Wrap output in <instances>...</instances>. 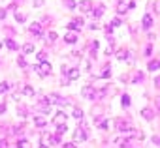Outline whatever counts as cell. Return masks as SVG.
Here are the masks:
<instances>
[{
	"instance_id": "cell-1",
	"label": "cell",
	"mask_w": 160,
	"mask_h": 148,
	"mask_svg": "<svg viewBox=\"0 0 160 148\" xmlns=\"http://www.w3.org/2000/svg\"><path fill=\"white\" fill-rule=\"evenodd\" d=\"M34 69H36V73H38L40 77H47V75L51 73V69H53V67H51V62L43 60V62L36 64V67H34Z\"/></svg>"
},
{
	"instance_id": "cell-2",
	"label": "cell",
	"mask_w": 160,
	"mask_h": 148,
	"mask_svg": "<svg viewBox=\"0 0 160 148\" xmlns=\"http://www.w3.org/2000/svg\"><path fill=\"white\" fill-rule=\"evenodd\" d=\"M66 120H68V116H66V112H62V111H59L53 116V124L55 126H60V124H66Z\"/></svg>"
},
{
	"instance_id": "cell-3",
	"label": "cell",
	"mask_w": 160,
	"mask_h": 148,
	"mask_svg": "<svg viewBox=\"0 0 160 148\" xmlns=\"http://www.w3.org/2000/svg\"><path fill=\"white\" fill-rule=\"evenodd\" d=\"M141 118H145L147 122H151L153 118H155V111H153V107H143L141 109Z\"/></svg>"
},
{
	"instance_id": "cell-4",
	"label": "cell",
	"mask_w": 160,
	"mask_h": 148,
	"mask_svg": "<svg viewBox=\"0 0 160 148\" xmlns=\"http://www.w3.org/2000/svg\"><path fill=\"white\" fill-rule=\"evenodd\" d=\"M73 139L77 141V143H79V141H85V139H87V131L81 130V128H77V130H75V133H73Z\"/></svg>"
},
{
	"instance_id": "cell-5",
	"label": "cell",
	"mask_w": 160,
	"mask_h": 148,
	"mask_svg": "<svg viewBox=\"0 0 160 148\" xmlns=\"http://www.w3.org/2000/svg\"><path fill=\"white\" fill-rule=\"evenodd\" d=\"M79 9H81V11H91L92 9V0H81V2H79Z\"/></svg>"
},
{
	"instance_id": "cell-6",
	"label": "cell",
	"mask_w": 160,
	"mask_h": 148,
	"mask_svg": "<svg viewBox=\"0 0 160 148\" xmlns=\"http://www.w3.org/2000/svg\"><path fill=\"white\" fill-rule=\"evenodd\" d=\"M30 32L34 36H41V24L40 22H32L30 24Z\"/></svg>"
},
{
	"instance_id": "cell-7",
	"label": "cell",
	"mask_w": 160,
	"mask_h": 148,
	"mask_svg": "<svg viewBox=\"0 0 160 148\" xmlns=\"http://www.w3.org/2000/svg\"><path fill=\"white\" fill-rule=\"evenodd\" d=\"M151 26H153V17H151V15H145V17H143V28L149 30Z\"/></svg>"
},
{
	"instance_id": "cell-8",
	"label": "cell",
	"mask_w": 160,
	"mask_h": 148,
	"mask_svg": "<svg viewBox=\"0 0 160 148\" xmlns=\"http://www.w3.org/2000/svg\"><path fill=\"white\" fill-rule=\"evenodd\" d=\"M104 11H105V6H104V4H100L98 8L94 9V19H100L102 15H104Z\"/></svg>"
},
{
	"instance_id": "cell-9",
	"label": "cell",
	"mask_w": 160,
	"mask_h": 148,
	"mask_svg": "<svg viewBox=\"0 0 160 148\" xmlns=\"http://www.w3.org/2000/svg\"><path fill=\"white\" fill-rule=\"evenodd\" d=\"M34 124H36V128H43L47 122H45V118H43V116H34Z\"/></svg>"
},
{
	"instance_id": "cell-10",
	"label": "cell",
	"mask_w": 160,
	"mask_h": 148,
	"mask_svg": "<svg viewBox=\"0 0 160 148\" xmlns=\"http://www.w3.org/2000/svg\"><path fill=\"white\" fill-rule=\"evenodd\" d=\"M49 101H55V103H59V105H66V103H68L66 99L59 98V96H49Z\"/></svg>"
},
{
	"instance_id": "cell-11",
	"label": "cell",
	"mask_w": 160,
	"mask_h": 148,
	"mask_svg": "<svg viewBox=\"0 0 160 148\" xmlns=\"http://www.w3.org/2000/svg\"><path fill=\"white\" fill-rule=\"evenodd\" d=\"M66 73H68V77H70V79H72V81H73V79H77V77H79V69H77V67H73V69H68V71H66Z\"/></svg>"
},
{
	"instance_id": "cell-12",
	"label": "cell",
	"mask_w": 160,
	"mask_h": 148,
	"mask_svg": "<svg viewBox=\"0 0 160 148\" xmlns=\"http://www.w3.org/2000/svg\"><path fill=\"white\" fill-rule=\"evenodd\" d=\"M92 92H94V90L91 88V86H85V88H83V96H85V98H94V94H92Z\"/></svg>"
},
{
	"instance_id": "cell-13",
	"label": "cell",
	"mask_w": 160,
	"mask_h": 148,
	"mask_svg": "<svg viewBox=\"0 0 160 148\" xmlns=\"http://www.w3.org/2000/svg\"><path fill=\"white\" fill-rule=\"evenodd\" d=\"M64 41H66V43H75V41H77V36H75V34H66V36H64Z\"/></svg>"
},
{
	"instance_id": "cell-14",
	"label": "cell",
	"mask_w": 160,
	"mask_h": 148,
	"mask_svg": "<svg viewBox=\"0 0 160 148\" xmlns=\"http://www.w3.org/2000/svg\"><path fill=\"white\" fill-rule=\"evenodd\" d=\"M4 43H6V47H8V49H11V51H17V49H19V47H17V43H15L13 40H6Z\"/></svg>"
},
{
	"instance_id": "cell-15",
	"label": "cell",
	"mask_w": 160,
	"mask_h": 148,
	"mask_svg": "<svg viewBox=\"0 0 160 148\" xmlns=\"http://www.w3.org/2000/svg\"><path fill=\"white\" fill-rule=\"evenodd\" d=\"M79 26H83V19H75L73 22H70V28H72V30H75V28H79Z\"/></svg>"
},
{
	"instance_id": "cell-16",
	"label": "cell",
	"mask_w": 160,
	"mask_h": 148,
	"mask_svg": "<svg viewBox=\"0 0 160 148\" xmlns=\"http://www.w3.org/2000/svg\"><path fill=\"white\" fill-rule=\"evenodd\" d=\"M126 9H128V6L124 4V2H119V4H117V13H126Z\"/></svg>"
},
{
	"instance_id": "cell-17",
	"label": "cell",
	"mask_w": 160,
	"mask_h": 148,
	"mask_svg": "<svg viewBox=\"0 0 160 148\" xmlns=\"http://www.w3.org/2000/svg\"><path fill=\"white\" fill-rule=\"evenodd\" d=\"M156 69H160V62L158 60H153V62L149 64V71H156Z\"/></svg>"
},
{
	"instance_id": "cell-18",
	"label": "cell",
	"mask_w": 160,
	"mask_h": 148,
	"mask_svg": "<svg viewBox=\"0 0 160 148\" xmlns=\"http://www.w3.org/2000/svg\"><path fill=\"white\" fill-rule=\"evenodd\" d=\"M23 53H25V54H30V53H34V45H32V43H25V47H23Z\"/></svg>"
},
{
	"instance_id": "cell-19",
	"label": "cell",
	"mask_w": 160,
	"mask_h": 148,
	"mask_svg": "<svg viewBox=\"0 0 160 148\" xmlns=\"http://www.w3.org/2000/svg\"><path fill=\"white\" fill-rule=\"evenodd\" d=\"M8 90H9V85H8V83H0V94H6V92H8Z\"/></svg>"
},
{
	"instance_id": "cell-20",
	"label": "cell",
	"mask_w": 160,
	"mask_h": 148,
	"mask_svg": "<svg viewBox=\"0 0 160 148\" xmlns=\"http://www.w3.org/2000/svg\"><path fill=\"white\" fill-rule=\"evenodd\" d=\"M117 58L119 60H126L128 58V51H119V53H117Z\"/></svg>"
},
{
	"instance_id": "cell-21",
	"label": "cell",
	"mask_w": 160,
	"mask_h": 148,
	"mask_svg": "<svg viewBox=\"0 0 160 148\" xmlns=\"http://www.w3.org/2000/svg\"><path fill=\"white\" fill-rule=\"evenodd\" d=\"M73 116L77 118V120H81V118H83V111H81V109H73Z\"/></svg>"
},
{
	"instance_id": "cell-22",
	"label": "cell",
	"mask_w": 160,
	"mask_h": 148,
	"mask_svg": "<svg viewBox=\"0 0 160 148\" xmlns=\"http://www.w3.org/2000/svg\"><path fill=\"white\" fill-rule=\"evenodd\" d=\"M17 146H23V148H27V146H30V143H28L27 139H21V141H17Z\"/></svg>"
},
{
	"instance_id": "cell-23",
	"label": "cell",
	"mask_w": 160,
	"mask_h": 148,
	"mask_svg": "<svg viewBox=\"0 0 160 148\" xmlns=\"http://www.w3.org/2000/svg\"><path fill=\"white\" fill-rule=\"evenodd\" d=\"M23 94H25V96H34V90H32L30 86H25V90H23Z\"/></svg>"
},
{
	"instance_id": "cell-24",
	"label": "cell",
	"mask_w": 160,
	"mask_h": 148,
	"mask_svg": "<svg viewBox=\"0 0 160 148\" xmlns=\"http://www.w3.org/2000/svg\"><path fill=\"white\" fill-rule=\"evenodd\" d=\"M15 21H17V22H25V15L17 11V13H15Z\"/></svg>"
},
{
	"instance_id": "cell-25",
	"label": "cell",
	"mask_w": 160,
	"mask_h": 148,
	"mask_svg": "<svg viewBox=\"0 0 160 148\" xmlns=\"http://www.w3.org/2000/svg\"><path fill=\"white\" fill-rule=\"evenodd\" d=\"M66 6H68L70 9H73V8H75L77 4H75V0H66Z\"/></svg>"
},
{
	"instance_id": "cell-26",
	"label": "cell",
	"mask_w": 160,
	"mask_h": 148,
	"mask_svg": "<svg viewBox=\"0 0 160 148\" xmlns=\"http://www.w3.org/2000/svg\"><path fill=\"white\" fill-rule=\"evenodd\" d=\"M121 101H123L124 107H128V105H130V98H128V96H123V99H121Z\"/></svg>"
},
{
	"instance_id": "cell-27",
	"label": "cell",
	"mask_w": 160,
	"mask_h": 148,
	"mask_svg": "<svg viewBox=\"0 0 160 148\" xmlns=\"http://www.w3.org/2000/svg\"><path fill=\"white\" fill-rule=\"evenodd\" d=\"M17 64H19L21 67H25V66H27V62H25V58H23V56H19V58H17Z\"/></svg>"
},
{
	"instance_id": "cell-28",
	"label": "cell",
	"mask_w": 160,
	"mask_h": 148,
	"mask_svg": "<svg viewBox=\"0 0 160 148\" xmlns=\"http://www.w3.org/2000/svg\"><path fill=\"white\" fill-rule=\"evenodd\" d=\"M43 6V0H34V8H41Z\"/></svg>"
},
{
	"instance_id": "cell-29",
	"label": "cell",
	"mask_w": 160,
	"mask_h": 148,
	"mask_svg": "<svg viewBox=\"0 0 160 148\" xmlns=\"http://www.w3.org/2000/svg\"><path fill=\"white\" fill-rule=\"evenodd\" d=\"M47 40H49V41H55V40H57V34H55V32H51L49 36H47Z\"/></svg>"
},
{
	"instance_id": "cell-30",
	"label": "cell",
	"mask_w": 160,
	"mask_h": 148,
	"mask_svg": "<svg viewBox=\"0 0 160 148\" xmlns=\"http://www.w3.org/2000/svg\"><path fill=\"white\" fill-rule=\"evenodd\" d=\"M6 15H8V11H6V9H0V21L6 19Z\"/></svg>"
},
{
	"instance_id": "cell-31",
	"label": "cell",
	"mask_w": 160,
	"mask_h": 148,
	"mask_svg": "<svg viewBox=\"0 0 160 148\" xmlns=\"http://www.w3.org/2000/svg\"><path fill=\"white\" fill-rule=\"evenodd\" d=\"M38 60H40V62H43V60H45V53H40V54H38Z\"/></svg>"
},
{
	"instance_id": "cell-32",
	"label": "cell",
	"mask_w": 160,
	"mask_h": 148,
	"mask_svg": "<svg viewBox=\"0 0 160 148\" xmlns=\"http://www.w3.org/2000/svg\"><path fill=\"white\" fill-rule=\"evenodd\" d=\"M153 8H155V11H156V13H160V4H155Z\"/></svg>"
},
{
	"instance_id": "cell-33",
	"label": "cell",
	"mask_w": 160,
	"mask_h": 148,
	"mask_svg": "<svg viewBox=\"0 0 160 148\" xmlns=\"http://www.w3.org/2000/svg\"><path fill=\"white\" fill-rule=\"evenodd\" d=\"M153 143H155V144H158V146H160V139H158V137H153Z\"/></svg>"
},
{
	"instance_id": "cell-34",
	"label": "cell",
	"mask_w": 160,
	"mask_h": 148,
	"mask_svg": "<svg viewBox=\"0 0 160 148\" xmlns=\"http://www.w3.org/2000/svg\"><path fill=\"white\" fill-rule=\"evenodd\" d=\"M4 111H6V105H4V103H0V112H4Z\"/></svg>"
},
{
	"instance_id": "cell-35",
	"label": "cell",
	"mask_w": 160,
	"mask_h": 148,
	"mask_svg": "<svg viewBox=\"0 0 160 148\" xmlns=\"http://www.w3.org/2000/svg\"><path fill=\"white\" fill-rule=\"evenodd\" d=\"M155 85H156V86H158V88H160V77H158V79H155Z\"/></svg>"
},
{
	"instance_id": "cell-36",
	"label": "cell",
	"mask_w": 160,
	"mask_h": 148,
	"mask_svg": "<svg viewBox=\"0 0 160 148\" xmlns=\"http://www.w3.org/2000/svg\"><path fill=\"white\" fill-rule=\"evenodd\" d=\"M0 49H2V40H0Z\"/></svg>"
}]
</instances>
